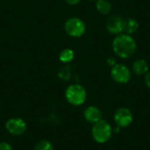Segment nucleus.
<instances>
[{
	"mask_svg": "<svg viewBox=\"0 0 150 150\" xmlns=\"http://www.w3.org/2000/svg\"><path fill=\"white\" fill-rule=\"evenodd\" d=\"M111 76L116 83L125 84L130 81L131 72L126 65L121 63H116L112 68Z\"/></svg>",
	"mask_w": 150,
	"mask_h": 150,
	"instance_id": "423d86ee",
	"label": "nucleus"
},
{
	"mask_svg": "<svg viewBox=\"0 0 150 150\" xmlns=\"http://www.w3.org/2000/svg\"><path fill=\"white\" fill-rule=\"evenodd\" d=\"M64 1L69 5H76L81 2V0H64Z\"/></svg>",
	"mask_w": 150,
	"mask_h": 150,
	"instance_id": "f3484780",
	"label": "nucleus"
},
{
	"mask_svg": "<svg viewBox=\"0 0 150 150\" xmlns=\"http://www.w3.org/2000/svg\"><path fill=\"white\" fill-rule=\"evenodd\" d=\"M124 19L120 16H111L105 24L106 30L112 34H120L123 32Z\"/></svg>",
	"mask_w": 150,
	"mask_h": 150,
	"instance_id": "6e6552de",
	"label": "nucleus"
},
{
	"mask_svg": "<svg viewBox=\"0 0 150 150\" xmlns=\"http://www.w3.org/2000/svg\"><path fill=\"white\" fill-rule=\"evenodd\" d=\"M96 8L98 11L103 15L108 14L112 10V4L107 0H97Z\"/></svg>",
	"mask_w": 150,
	"mask_h": 150,
	"instance_id": "f8f14e48",
	"label": "nucleus"
},
{
	"mask_svg": "<svg viewBox=\"0 0 150 150\" xmlns=\"http://www.w3.org/2000/svg\"><path fill=\"white\" fill-rule=\"evenodd\" d=\"M6 131L13 136H20L24 134L27 129L25 121L21 118H11L5 122Z\"/></svg>",
	"mask_w": 150,
	"mask_h": 150,
	"instance_id": "39448f33",
	"label": "nucleus"
},
{
	"mask_svg": "<svg viewBox=\"0 0 150 150\" xmlns=\"http://www.w3.org/2000/svg\"><path fill=\"white\" fill-rule=\"evenodd\" d=\"M120 127H118L117 128H115V132H117V133H118V132L120 131Z\"/></svg>",
	"mask_w": 150,
	"mask_h": 150,
	"instance_id": "6ab92c4d",
	"label": "nucleus"
},
{
	"mask_svg": "<svg viewBox=\"0 0 150 150\" xmlns=\"http://www.w3.org/2000/svg\"><path fill=\"white\" fill-rule=\"evenodd\" d=\"M89 1H91L92 2V1H95V0H89Z\"/></svg>",
	"mask_w": 150,
	"mask_h": 150,
	"instance_id": "aec40b11",
	"label": "nucleus"
},
{
	"mask_svg": "<svg viewBox=\"0 0 150 150\" xmlns=\"http://www.w3.org/2000/svg\"><path fill=\"white\" fill-rule=\"evenodd\" d=\"M149 64L143 59H139V60L135 61L133 64V70L138 76H142L144 74L146 75L147 72L149 71Z\"/></svg>",
	"mask_w": 150,
	"mask_h": 150,
	"instance_id": "9b49d317",
	"label": "nucleus"
},
{
	"mask_svg": "<svg viewBox=\"0 0 150 150\" xmlns=\"http://www.w3.org/2000/svg\"><path fill=\"white\" fill-rule=\"evenodd\" d=\"M86 98V90L81 84H70L67 87L65 91V98L67 102L74 106H79L84 104Z\"/></svg>",
	"mask_w": 150,
	"mask_h": 150,
	"instance_id": "f03ea898",
	"label": "nucleus"
},
{
	"mask_svg": "<svg viewBox=\"0 0 150 150\" xmlns=\"http://www.w3.org/2000/svg\"><path fill=\"white\" fill-rule=\"evenodd\" d=\"M0 150H13V149L10 143L2 142H0Z\"/></svg>",
	"mask_w": 150,
	"mask_h": 150,
	"instance_id": "2eb2a0df",
	"label": "nucleus"
},
{
	"mask_svg": "<svg viewBox=\"0 0 150 150\" xmlns=\"http://www.w3.org/2000/svg\"><path fill=\"white\" fill-rule=\"evenodd\" d=\"M145 83H146V85L149 87L150 89V70H149L148 72H147V74H146V76H145Z\"/></svg>",
	"mask_w": 150,
	"mask_h": 150,
	"instance_id": "dca6fc26",
	"label": "nucleus"
},
{
	"mask_svg": "<svg viewBox=\"0 0 150 150\" xmlns=\"http://www.w3.org/2000/svg\"><path fill=\"white\" fill-rule=\"evenodd\" d=\"M139 28V23L136 19L133 18H128L124 19V25H123V32L127 34H133Z\"/></svg>",
	"mask_w": 150,
	"mask_h": 150,
	"instance_id": "9d476101",
	"label": "nucleus"
},
{
	"mask_svg": "<svg viewBox=\"0 0 150 150\" xmlns=\"http://www.w3.org/2000/svg\"><path fill=\"white\" fill-rule=\"evenodd\" d=\"M114 121L120 127H127L134 120L132 112L126 107L118 109L114 113Z\"/></svg>",
	"mask_w": 150,
	"mask_h": 150,
	"instance_id": "0eeeda50",
	"label": "nucleus"
},
{
	"mask_svg": "<svg viewBox=\"0 0 150 150\" xmlns=\"http://www.w3.org/2000/svg\"><path fill=\"white\" fill-rule=\"evenodd\" d=\"M83 117L86 121L94 124L99 121L100 120H102V112L97 106L91 105L84 110Z\"/></svg>",
	"mask_w": 150,
	"mask_h": 150,
	"instance_id": "1a4fd4ad",
	"label": "nucleus"
},
{
	"mask_svg": "<svg viewBox=\"0 0 150 150\" xmlns=\"http://www.w3.org/2000/svg\"><path fill=\"white\" fill-rule=\"evenodd\" d=\"M112 134V127L105 120H100L99 121L93 124L91 129V135L95 142L98 143H105L111 139Z\"/></svg>",
	"mask_w": 150,
	"mask_h": 150,
	"instance_id": "7ed1b4c3",
	"label": "nucleus"
},
{
	"mask_svg": "<svg viewBox=\"0 0 150 150\" xmlns=\"http://www.w3.org/2000/svg\"><path fill=\"white\" fill-rule=\"evenodd\" d=\"M64 29L69 36L73 38H80L84 34L86 26L81 18L73 17L65 22Z\"/></svg>",
	"mask_w": 150,
	"mask_h": 150,
	"instance_id": "20e7f679",
	"label": "nucleus"
},
{
	"mask_svg": "<svg viewBox=\"0 0 150 150\" xmlns=\"http://www.w3.org/2000/svg\"><path fill=\"white\" fill-rule=\"evenodd\" d=\"M107 62H108V64H109V65H111V66H114V65L116 64V60H115L114 58H109V59L107 60Z\"/></svg>",
	"mask_w": 150,
	"mask_h": 150,
	"instance_id": "a211bd4d",
	"label": "nucleus"
},
{
	"mask_svg": "<svg viewBox=\"0 0 150 150\" xmlns=\"http://www.w3.org/2000/svg\"><path fill=\"white\" fill-rule=\"evenodd\" d=\"M33 150H54V146L51 142L47 140H41L35 144Z\"/></svg>",
	"mask_w": 150,
	"mask_h": 150,
	"instance_id": "4468645a",
	"label": "nucleus"
},
{
	"mask_svg": "<svg viewBox=\"0 0 150 150\" xmlns=\"http://www.w3.org/2000/svg\"><path fill=\"white\" fill-rule=\"evenodd\" d=\"M75 57V53L70 48H65L63 49L59 55V60L63 63H69L72 62V60Z\"/></svg>",
	"mask_w": 150,
	"mask_h": 150,
	"instance_id": "ddd939ff",
	"label": "nucleus"
},
{
	"mask_svg": "<svg viewBox=\"0 0 150 150\" xmlns=\"http://www.w3.org/2000/svg\"><path fill=\"white\" fill-rule=\"evenodd\" d=\"M112 49L117 56L127 59L135 54L137 44L131 35L120 33L114 38L112 41Z\"/></svg>",
	"mask_w": 150,
	"mask_h": 150,
	"instance_id": "f257e3e1",
	"label": "nucleus"
}]
</instances>
